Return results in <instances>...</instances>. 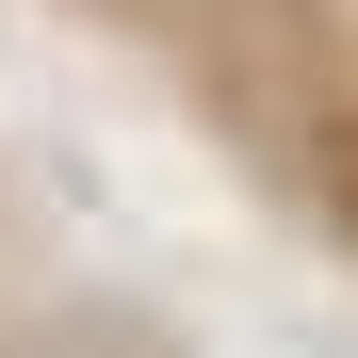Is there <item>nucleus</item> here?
<instances>
[]
</instances>
